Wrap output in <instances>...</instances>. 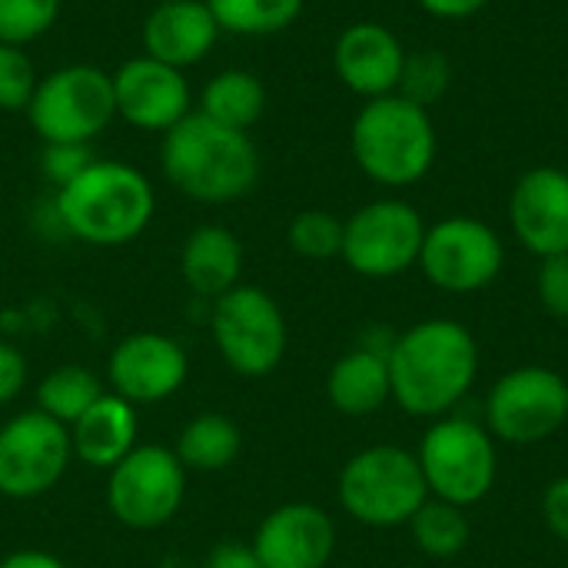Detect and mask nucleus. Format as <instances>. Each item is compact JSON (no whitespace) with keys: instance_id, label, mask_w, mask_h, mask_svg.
Instances as JSON below:
<instances>
[{"instance_id":"nucleus-1","label":"nucleus","mask_w":568,"mask_h":568,"mask_svg":"<svg viewBox=\"0 0 568 568\" xmlns=\"http://www.w3.org/2000/svg\"><path fill=\"white\" fill-rule=\"evenodd\" d=\"M386 363L396 403L413 416H439L473 386L479 349L463 323L426 320L393 339Z\"/></svg>"},{"instance_id":"nucleus-2","label":"nucleus","mask_w":568,"mask_h":568,"mask_svg":"<svg viewBox=\"0 0 568 568\" xmlns=\"http://www.w3.org/2000/svg\"><path fill=\"white\" fill-rule=\"evenodd\" d=\"M163 176L196 203H233L260 180V150L243 130H230L200 110L163 133Z\"/></svg>"},{"instance_id":"nucleus-3","label":"nucleus","mask_w":568,"mask_h":568,"mask_svg":"<svg viewBox=\"0 0 568 568\" xmlns=\"http://www.w3.org/2000/svg\"><path fill=\"white\" fill-rule=\"evenodd\" d=\"M53 210L67 236L90 246H123L150 226L156 193L143 170L123 160H93L57 190Z\"/></svg>"},{"instance_id":"nucleus-4","label":"nucleus","mask_w":568,"mask_h":568,"mask_svg":"<svg viewBox=\"0 0 568 568\" xmlns=\"http://www.w3.org/2000/svg\"><path fill=\"white\" fill-rule=\"evenodd\" d=\"M349 150L356 166L379 186L403 190L419 183L439 153V133L429 106L403 93L366 100L349 126Z\"/></svg>"},{"instance_id":"nucleus-5","label":"nucleus","mask_w":568,"mask_h":568,"mask_svg":"<svg viewBox=\"0 0 568 568\" xmlns=\"http://www.w3.org/2000/svg\"><path fill=\"white\" fill-rule=\"evenodd\" d=\"M426 476L413 453L399 446H373L353 456L339 473L343 509L376 529L409 523L426 503Z\"/></svg>"},{"instance_id":"nucleus-6","label":"nucleus","mask_w":568,"mask_h":568,"mask_svg":"<svg viewBox=\"0 0 568 568\" xmlns=\"http://www.w3.org/2000/svg\"><path fill=\"white\" fill-rule=\"evenodd\" d=\"M43 143H93L116 116L113 80L93 63H67L37 80L27 106Z\"/></svg>"},{"instance_id":"nucleus-7","label":"nucleus","mask_w":568,"mask_h":568,"mask_svg":"<svg viewBox=\"0 0 568 568\" xmlns=\"http://www.w3.org/2000/svg\"><path fill=\"white\" fill-rule=\"evenodd\" d=\"M213 343L240 376H270L286 356V320L280 303L260 286H233L213 300Z\"/></svg>"},{"instance_id":"nucleus-8","label":"nucleus","mask_w":568,"mask_h":568,"mask_svg":"<svg viewBox=\"0 0 568 568\" xmlns=\"http://www.w3.org/2000/svg\"><path fill=\"white\" fill-rule=\"evenodd\" d=\"M426 223L406 200H373L343 223V260L366 280H389L419 263Z\"/></svg>"},{"instance_id":"nucleus-9","label":"nucleus","mask_w":568,"mask_h":568,"mask_svg":"<svg viewBox=\"0 0 568 568\" xmlns=\"http://www.w3.org/2000/svg\"><path fill=\"white\" fill-rule=\"evenodd\" d=\"M186 499V466L173 449L136 446L126 459L110 469L106 506L116 523L130 529H160L166 526Z\"/></svg>"},{"instance_id":"nucleus-10","label":"nucleus","mask_w":568,"mask_h":568,"mask_svg":"<svg viewBox=\"0 0 568 568\" xmlns=\"http://www.w3.org/2000/svg\"><path fill=\"white\" fill-rule=\"evenodd\" d=\"M426 486L453 506L486 499L496 483V449L483 426L469 419H439L419 449Z\"/></svg>"},{"instance_id":"nucleus-11","label":"nucleus","mask_w":568,"mask_h":568,"mask_svg":"<svg viewBox=\"0 0 568 568\" xmlns=\"http://www.w3.org/2000/svg\"><path fill=\"white\" fill-rule=\"evenodd\" d=\"M73 459L70 429L40 409L20 413L0 426V496H47Z\"/></svg>"},{"instance_id":"nucleus-12","label":"nucleus","mask_w":568,"mask_h":568,"mask_svg":"<svg viewBox=\"0 0 568 568\" xmlns=\"http://www.w3.org/2000/svg\"><path fill=\"white\" fill-rule=\"evenodd\" d=\"M506 263L499 233L476 216H449L426 226L419 266L426 280L446 293L486 290Z\"/></svg>"},{"instance_id":"nucleus-13","label":"nucleus","mask_w":568,"mask_h":568,"mask_svg":"<svg viewBox=\"0 0 568 568\" xmlns=\"http://www.w3.org/2000/svg\"><path fill=\"white\" fill-rule=\"evenodd\" d=\"M486 419L506 443H542L568 419V383L546 366L513 369L493 386Z\"/></svg>"},{"instance_id":"nucleus-14","label":"nucleus","mask_w":568,"mask_h":568,"mask_svg":"<svg viewBox=\"0 0 568 568\" xmlns=\"http://www.w3.org/2000/svg\"><path fill=\"white\" fill-rule=\"evenodd\" d=\"M110 80L116 116L143 133H166L186 113H193V93L183 70L166 67L146 53L120 63Z\"/></svg>"},{"instance_id":"nucleus-15","label":"nucleus","mask_w":568,"mask_h":568,"mask_svg":"<svg viewBox=\"0 0 568 568\" xmlns=\"http://www.w3.org/2000/svg\"><path fill=\"white\" fill-rule=\"evenodd\" d=\"M106 373L116 396H123L133 406H150L183 389L190 376V359L173 336L133 333L116 343Z\"/></svg>"},{"instance_id":"nucleus-16","label":"nucleus","mask_w":568,"mask_h":568,"mask_svg":"<svg viewBox=\"0 0 568 568\" xmlns=\"http://www.w3.org/2000/svg\"><path fill=\"white\" fill-rule=\"evenodd\" d=\"M509 226L519 243L549 260L568 253V173L559 166L526 170L509 193Z\"/></svg>"},{"instance_id":"nucleus-17","label":"nucleus","mask_w":568,"mask_h":568,"mask_svg":"<svg viewBox=\"0 0 568 568\" xmlns=\"http://www.w3.org/2000/svg\"><path fill=\"white\" fill-rule=\"evenodd\" d=\"M406 67L403 40L376 20L349 23L333 43V70L346 90L363 100H376L399 90Z\"/></svg>"},{"instance_id":"nucleus-18","label":"nucleus","mask_w":568,"mask_h":568,"mask_svg":"<svg viewBox=\"0 0 568 568\" xmlns=\"http://www.w3.org/2000/svg\"><path fill=\"white\" fill-rule=\"evenodd\" d=\"M250 546L260 568H326L336 549V526L320 506L290 503L260 523Z\"/></svg>"},{"instance_id":"nucleus-19","label":"nucleus","mask_w":568,"mask_h":568,"mask_svg":"<svg viewBox=\"0 0 568 568\" xmlns=\"http://www.w3.org/2000/svg\"><path fill=\"white\" fill-rule=\"evenodd\" d=\"M216 37H220V27L206 0L153 3V10L143 20V53L176 70H186L206 60Z\"/></svg>"},{"instance_id":"nucleus-20","label":"nucleus","mask_w":568,"mask_h":568,"mask_svg":"<svg viewBox=\"0 0 568 568\" xmlns=\"http://www.w3.org/2000/svg\"><path fill=\"white\" fill-rule=\"evenodd\" d=\"M70 429V449L73 456L90 469H113L120 459H126L136 449V406L126 403L116 393H103Z\"/></svg>"},{"instance_id":"nucleus-21","label":"nucleus","mask_w":568,"mask_h":568,"mask_svg":"<svg viewBox=\"0 0 568 568\" xmlns=\"http://www.w3.org/2000/svg\"><path fill=\"white\" fill-rule=\"evenodd\" d=\"M240 273H243V243L230 226L203 223L186 236L180 250V276L196 296L220 300L223 293L240 286Z\"/></svg>"},{"instance_id":"nucleus-22","label":"nucleus","mask_w":568,"mask_h":568,"mask_svg":"<svg viewBox=\"0 0 568 568\" xmlns=\"http://www.w3.org/2000/svg\"><path fill=\"white\" fill-rule=\"evenodd\" d=\"M326 393H329V403L343 416H369V413H376L393 396L386 353H379L373 346L346 353L329 369Z\"/></svg>"},{"instance_id":"nucleus-23","label":"nucleus","mask_w":568,"mask_h":568,"mask_svg":"<svg viewBox=\"0 0 568 568\" xmlns=\"http://www.w3.org/2000/svg\"><path fill=\"white\" fill-rule=\"evenodd\" d=\"M200 113L230 130L250 133V126L260 123V116L266 113V87L253 70L230 67L203 87Z\"/></svg>"},{"instance_id":"nucleus-24","label":"nucleus","mask_w":568,"mask_h":568,"mask_svg":"<svg viewBox=\"0 0 568 568\" xmlns=\"http://www.w3.org/2000/svg\"><path fill=\"white\" fill-rule=\"evenodd\" d=\"M243 449V436H240V426L223 416V413H203L196 419H190L183 429H180V439L173 446L176 459L196 473H220V469H230L236 463Z\"/></svg>"},{"instance_id":"nucleus-25","label":"nucleus","mask_w":568,"mask_h":568,"mask_svg":"<svg viewBox=\"0 0 568 568\" xmlns=\"http://www.w3.org/2000/svg\"><path fill=\"white\" fill-rule=\"evenodd\" d=\"M306 0H206L220 33L236 37H273L290 30Z\"/></svg>"},{"instance_id":"nucleus-26","label":"nucleus","mask_w":568,"mask_h":568,"mask_svg":"<svg viewBox=\"0 0 568 568\" xmlns=\"http://www.w3.org/2000/svg\"><path fill=\"white\" fill-rule=\"evenodd\" d=\"M100 396H103V386L97 373H90L87 366H60L40 379L37 409L63 426H73Z\"/></svg>"},{"instance_id":"nucleus-27","label":"nucleus","mask_w":568,"mask_h":568,"mask_svg":"<svg viewBox=\"0 0 568 568\" xmlns=\"http://www.w3.org/2000/svg\"><path fill=\"white\" fill-rule=\"evenodd\" d=\"M409 523H413V536H416L419 549L436 559H453L469 542V523H466L463 509L453 503H443V499L423 503Z\"/></svg>"},{"instance_id":"nucleus-28","label":"nucleus","mask_w":568,"mask_h":568,"mask_svg":"<svg viewBox=\"0 0 568 568\" xmlns=\"http://www.w3.org/2000/svg\"><path fill=\"white\" fill-rule=\"evenodd\" d=\"M286 240L303 260H333L343 253V220L326 210H303L290 220Z\"/></svg>"},{"instance_id":"nucleus-29","label":"nucleus","mask_w":568,"mask_h":568,"mask_svg":"<svg viewBox=\"0 0 568 568\" xmlns=\"http://www.w3.org/2000/svg\"><path fill=\"white\" fill-rule=\"evenodd\" d=\"M449 83H453V63L439 50H413L406 53V67L396 93L409 97L419 106H429L449 90Z\"/></svg>"},{"instance_id":"nucleus-30","label":"nucleus","mask_w":568,"mask_h":568,"mask_svg":"<svg viewBox=\"0 0 568 568\" xmlns=\"http://www.w3.org/2000/svg\"><path fill=\"white\" fill-rule=\"evenodd\" d=\"M60 7L63 0H0V43H33L57 23Z\"/></svg>"},{"instance_id":"nucleus-31","label":"nucleus","mask_w":568,"mask_h":568,"mask_svg":"<svg viewBox=\"0 0 568 568\" xmlns=\"http://www.w3.org/2000/svg\"><path fill=\"white\" fill-rule=\"evenodd\" d=\"M37 70L23 47L0 43V110L3 113H27L30 97L37 90Z\"/></svg>"},{"instance_id":"nucleus-32","label":"nucleus","mask_w":568,"mask_h":568,"mask_svg":"<svg viewBox=\"0 0 568 568\" xmlns=\"http://www.w3.org/2000/svg\"><path fill=\"white\" fill-rule=\"evenodd\" d=\"M90 163H93L90 143H43L40 150V173L57 190L67 186L73 176H80Z\"/></svg>"},{"instance_id":"nucleus-33","label":"nucleus","mask_w":568,"mask_h":568,"mask_svg":"<svg viewBox=\"0 0 568 568\" xmlns=\"http://www.w3.org/2000/svg\"><path fill=\"white\" fill-rule=\"evenodd\" d=\"M539 296L549 313L568 316V253L566 256H549L542 260L539 270Z\"/></svg>"},{"instance_id":"nucleus-34","label":"nucleus","mask_w":568,"mask_h":568,"mask_svg":"<svg viewBox=\"0 0 568 568\" xmlns=\"http://www.w3.org/2000/svg\"><path fill=\"white\" fill-rule=\"evenodd\" d=\"M27 386V359L13 343H0V406L13 403Z\"/></svg>"},{"instance_id":"nucleus-35","label":"nucleus","mask_w":568,"mask_h":568,"mask_svg":"<svg viewBox=\"0 0 568 568\" xmlns=\"http://www.w3.org/2000/svg\"><path fill=\"white\" fill-rule=\"evenodd\" d=\"M542 516H546V526L552 529V536H559L562 542H568V476L556 479V483L546 489Z\"/></svg>"},{"instance_id":"nucleus-36","label":"nucleus","mask_w":568,"mask_h":568,"mask_svg":"<svg viewBox=\"0 0 568 568\" xmlns=\"http://www.w3.org/2000/svg\"><path fill=\"white\" fill-rule=\"evenodd\" d=\"M203 568H260V559H256L253 546H243V542L226 539V542H220V546L206 556Z\"/></svg>"},{"instance_id":"nucleus-37","label":"nucleus","mask_w":568,"mask_h":568,"mask_svg":"<svg viewBox=\"0 0 568 568\" xmlns=\"http://www.w3.org/2000/svg\"><path fill=\"white\" fill-rule=\"evenodd\" d=\"M416 3L436 20H466V17H476L479 10H486L493 0H416Z\"/></svg>"},{"instance_id":"nucleus-38","label":"nucleus","mask_w":568,"mask_h":568,"mask_svg":"<svg viewBox=\"0 0 568 568\" xmlns=\"http://www.w3.org/2000/svg\"><path fill=\"white\" fill-rule=\"evenodd\" d=\"M0 568H67L57 556L50 552H40V549H20V552H10L7 559H0Z\"/></svg>"},{"instance_id":"nucleus-39","label":"nucleus","mask_w":568,"mask_h":568,"mask_svg":"<svg viewBox=\"0 0 568 568\" xmlns=\"http://www.w3.org/2000/svg\"><path fill=\"white\" fill-rule=\"evenodd\" d=\"M153 3H170V0H153Z\"/></svg>"}]
</instances>
